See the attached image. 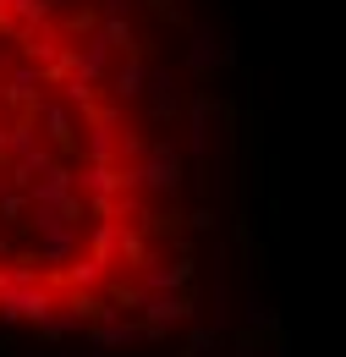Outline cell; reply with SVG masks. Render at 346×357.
<instances>
[{"mask_svg": "<svg viewBox=\"0 0 346 357\" xmlns=\"http://www.w3.org/2000/svg\"><path fill=\"white\" fill-rule=\"evenodd\" d=\"M187 61H193V72H209V66L220 61L215 39H209V33H193V50H187Z\"/></svg>", "mask_w": 346, "mask_h": 357, "instance_id": "1", "label": "cell"}]
</instances>
